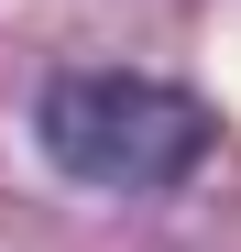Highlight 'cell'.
Listing matches in <instances>:
<instances>
[{"mask_svg": "<svg viewBox=\"0 0 241 252\" xmlns=\"http://www.w3.org/2000/svg\"><path fill=\"white\" fill-rule=\"evenodd\" d=\"M33 143H44L77 187H99V197H165V187H186L197 164H209L219 121H209L197 88H176V77L77 66V77H55V88L33 99Z\"/></svg>", "mask_w": 241, "mask_h": 252, "instance_id": "cell-1", "label": "cell"}]
</instances>
